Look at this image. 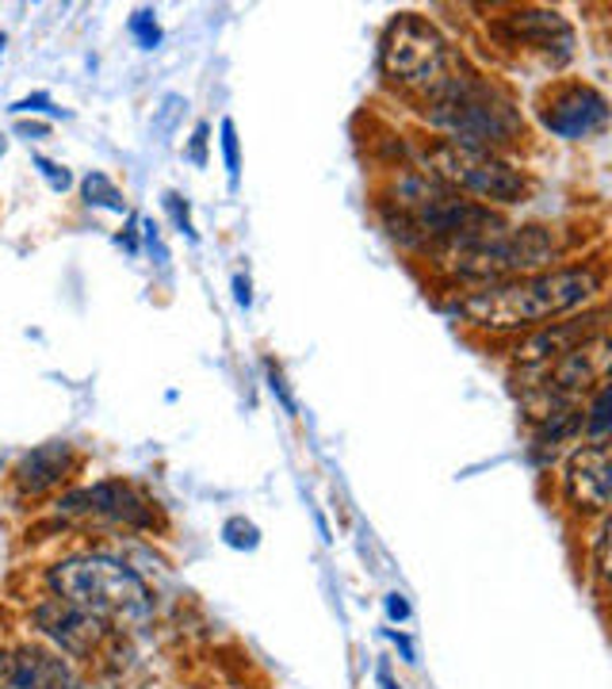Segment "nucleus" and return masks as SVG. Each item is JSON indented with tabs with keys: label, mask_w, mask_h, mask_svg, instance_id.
Returning <instances> with one entry per match:
<instances>
[{
	"label": "nucleus",
	"mask_w": 612,
	"mask_h": 689,
	"mask_svg": "<svg viewBox=\"0 0 612 689\" xmlns=\"http://www.w3.org/2000/svg\"><path fill=\"white\" fill-rule=\"evenodd\" d=\"M605 291L601 264H563L502 283H482L455 303L463 318L482 333H529L574 310H590Z\"/></svg>",
	"instance_id": "obj_1"
},
{
	"label": "nucleus",
	"mask_w": 612,
	"mask_h": 689,
	"mask_svg": "<svg viewBox=\"0 0 612 689\" xmlns=\"http://www.w3.org/2000/svg\"><path fill=\"white\" fill-rule=\"evenodd\" d=\"M379 214L391 238L418 253H437L463 238H479L490 230L505 227V219L494 207H482L468 196L452 192L437 177H429L418 166H402L387 177L379 192Z\"/></svg>",
	"instance_id": "obj_2"
},
{
	"label": "nucleus",
	"mask_w": 612,
	"mask_h": 689,
	"mask_svg": "<svg viewBox=\"0 0 612 689\" xmlns=\"http://www.w3.org/2000/svg\"><path fill=\"white\" fill-rule=\"evenodd\" d=\"M421 111H425V123L444 142L468 146V150L502 153L524 142V116L516 100L502 84H494L490 77L468 66L448 77L441 89L421 103Z\"/></svg>",
	"instance_id": "obj_3"
},
{
	"label": "nucleus",
	"mask_w": 612,
	"mask_h": 689,
	"mask_svg": "<svg viewBox=\"0 0 612 689\" xmlns=\"http://www.w3.org/2000/svg\"><path fill=\"white\" fill-rule=\"evenodd\" d=\"M50 593L84 617L108 625L111 632L142 628L153 620V593L123 559L111 556H73L50 567Z\"/></svg>",
	"instance_id": "obj_4"
},
{
	"label": "nucleus",
	"mask_w": 612,
	"mask_h": 689,
	"mask_svg": "<svg viewBox=\"0 0 612 689\" xmlns=\"http://www.w3.org/2000/svg\"><path fill=\"white\" fill-rule=\"evenodd\" d=\"M559 257V241L551 227H498L490 234L463 238L452 246L429 253V261L437 269H444L452 280L463 283H502L516 280V276H532L551 269V261Z\"/></svg>",
	"instance_id": "obj_5"
},
{
	"label": "nucleus",
	"mask_w": 612,
	"mask_h": 689,
	"mask_svg": "<svg viewBox=\"0 0 612 689\" xmlns=\"http://www.w3.org/2000/svg\"><path fill=\"white\" fill-rule=\"evenodd\" d=\"M379 69L383 81L425 103L452 73L463 69V54L444 39L437 23L418 12H402L387 23L379 39Z\"/></svg>",
	"instance_id": "obj_6"
},
{
	"label": "nucleus",
	"mask_w": 612,
	"mask_h": 689,
	"mask_svg": "<svg viewBox=\"0 0 612 689\" xmlns=\"http://www.w3.org/2000/svg\"><path fill=\"white\" fill-rule=\"evenodd\" d=\"M413 166L425 169L429 177H437L441 184H448L460 196H475V203H524L532 192L529 172H521L516 166L502 158V153H482L468 150V146L444 142V138H429L418 153H413Z\"/></svg>",
	"instance_id": "obj_7"
},
{
	"label": "nucleus",
	"mask_w": 612,
	"mask_h": 689,
	"mask_svg": "<svg viewBox=\"0 0 612 689\" xmlns=\"http://www.w3.org/2000/svg\"><path fill=\"white\" fill-rule=\"evenodd\" d=\"M490 39L510 54L540 58L548 66H566L574 58V28L555 8H510L490 20Z\"/></svg>",
	"instance_id": "obj_8"
},
{
	"label": "nucleus",
	"mask_w": 612,
	"mask_h": 689,
	"mask_svg": "<svg viewBox=\"0 0 612 689\" xmlns=\"http://www.w3.org/2000/svg\"><path fill=\"white\" fill-rule=\"evenodd\" d=\"M536 116L548 134L563 138V142H585V138L605 131L609 100L605 92H598L585 81H559L540 97Z\"/></svg>",
	"instance_id": "obj_9"
},
{
	"label": "nucleus",
	"mask_w": 612,
	"mask_h": 689,
	"mask_svg": "<svg viewBox=\"0 0 612 689\" xmlns=\"http://www.w3.org/2000/svg\"><path fill=\"white\" fill-rule=\"evenodd\" d=\"M58 513L97 517V521L127 525V529H153V525H158V513H153L150 498H146L134 482H123V479H100V482H92V487L69 490V495L58 498Z\"/></svg>",
	"instance_id": "obj_10"
},
{
	"label": "nucleus",
	"mask_w": 612,
	"mask_h": 689,
	"mask_svg": "<svg viewBox=\"0 0 612 689\" xmlns=\"http://www.w3.org/2000/svg\"><path fill=\"white\" fill-rule=\"evenodd\" d=\"M31 620L39 625V632L47 640H54L69 659H97L103 643L111 640V628L100 625V620L84 617L81 609L66 606L62 598H42L39 606L31 609Z\"/></svg>",
	"instance_id": "obj_11"
},
{
	"label": "nucleus",
	"mask_w": 612,
	"mask_h": 689,
	"mask_svg": "<svg viewBox=\"0 0 612 689\" xmlns=\"http://www.w3.org/2000/svg\"><path fill=\"white\" fill-rule=\"evenodd\" d=\"M605 318H609L605 307H598V310H582L579 318H566V322L536 326V330H529L513 344V360L524 368H544L551 360L563 357V352H571L574 344L605 333Z\"/></svg>",
	"instance_id": "obj_12"
},
{
	"label": "nucleus",
	"mask_w": 612,
	"mask_h": 689,
	"mask_svg": "<svg viewBox=\"0 0 612 689\" xmlns=\"http://www.w3.org/2000/svg\"><path fill=\"white\" fill-rule=\"evenodd\" d=\"M566 498L579 513H605L612 495V468H609V441H585L574 448L563 476Z\"/></svg>",
	"instance_id": "obj_13"
},
{
	"label": "nucleus",
	"mask_w": 612,
	"mask_h": 689,
	"mask_svg": "<svg viewBox=\"0 0 612 689\" xmlns=\"http://www.w3.org/2000/svg\"><path fill=\"white\" fill-rule=\"evenodd\" d=\"M77 471V456L73 448L62 445V441H50V445H39L34 452H28L20 460V468H16V487H20V495H50V490H58L62 482Z\"/></svg>",
	"instance_id": "obj_14"
},
{
	"label": "nucleus",
	"mask_w": 612,
	"mask_h": 689,
	"mask_svg": "<svg viewBox=\"0 0 612 689\" xmlns=\"http://www.w3.org/2000/svg\"><path fill=\"white\" fill-rule=\"evenodd\" d=\"M582 437L585 441L609 437V383H598L590 391V402H582Z\"/></svg>",
	"instance_id": "obj_15"
},
{
	"label": "nucleus",
	"mask_w": 612,
	"mask_h": 689,
	"mask_svg": "<svg viewBox=\"0 0 612 689\" xmlns=\"http://www.w3.org/2000/svg\"><path fill=\"white\" fill-rule=\"evenodd\" d=\"M84 200H89L92 207H108V211H127V200H123V192H119L116 184H111L103 172H89L84 177Z\"/></svg>",
	"instance_id": "obj_16"
},
{
	"label": "nucleus",
	"mask_w": 612,
	"mask_h": 689,
	"mask_svg": "<svg viewBox=\"0 0 612 689\" xmlns=\"http://www.w3.org/2000/svg\"><path fill=\"white\" fill-rule=\"evenodd\" d=\"M222 153H227V169H230V180L238 184V131H234V119H222Z\"/></svg>",
	"instance_id": "obj_17"
},
{
	"label": "nucleus",
	"mask_w": 612,
	"mask_h": 689,
	"mask_svg": "<svg viewBox=\"0 0 612 689\" xmlns=\"http://www.w3.org/2000/svg\"><path fill=\"white\" fill-rule=\"evenodd\" d=\"M131 31L142 39V47L150 50V47H158V39H161V31H158V23H153V12H138L134 20H131Z\"/></svg>",
	"instance_id": "obj_18"
},
{
	"label": "nucleus",
	"mask_w": 612,
	"mask_h": 689,
	"mask_svg": "<svg viewBox=\"0 0 612 689\" xmlns=\"http://www.w3.org/2000/svg\"><path fill=\"white\" fill-rule=\"evenodd\" d=\"M34 166L42 169V177L50 180V188H58V192H66L69 184H73V180H69V172L62 169V166H54V161H47V158H34Z\"/></svg>",
	"instance_id": "obj_19"
},
{
	"label": "nucleus",
	"mask_w": 612,
	"mask_h": 689,
	"mask_svg": "<svg viewBox=\"0 0 612 689\" xmlns=\"http://www.w3.org/2000/svg\"><path fill=\"white\" fill-rule=\"evenodd\" d=\"M605 545H609V525H601V532H598V545H593V571H598V579L605 582Z\"/></svg>",
	"instance_id": "obj_20"
},
{
	"label": "nucleus",
	"mask_w": 612,
	"mask_h": 689,
	"mask_svg": "<svg viewBox=\"0 0 612 689\" xmlns=\"http://www.w3.org/2000/svg\"><path fill=\"white\" fill-rule=\"evenodd\" d=\"M165 203H169V211L177 214V222H180V227H184V234H192V238H195L192 222H188V207H180V196H177V192H169V196H165Z\"/></svg>",
	"instance_id": "obj_21"
},
{
	"label": "nucleus",
	"mask_w": 612,
	"mask_h": 689,
	"mask_svg": "<svg viewBox=\"0 0 612 689\" xmlns=\"http://www.w3.org/2000/svg\"><path fill=\"white\" fill-rule=\"evenodd\" d=\"M203 146H207V127L200 123L195 127V142H192V161H200V166H203Z\"/></svg>",
	"instance_id": "obj_22"
},
{
	"label": "nucleus",
	"mask_w": 612,
	"mask_h": 689,
	"mask_svg": "<svg viewBox=\"0 0 612 689\" xmlns=\"http://www.w3.org/2000/svg\"><path fill=\"white\" fill-rule=\"evenodd\" d=\"M387 613H391V617H407V613H410V606L399 598V593H391V601H387Z\"/></svg>",
	"instance_id": "obj_23"
},
{
	"label": "nucleus",
	"mask_w": 612,
	"mask_h": 689,
	"mask_svg": "<svg viewBox=\"0 0 612 689\" xmlns=\"http://www.w3.org/2000/svg\"><path fill=\"white\" fill-rule=\"evenodd\" d=\"M238 303L249 307V280H238Z\"/></svg>",
	"instance_id": "obj_24"
},
{
	"label": "nucleus",
	"mask_w": 612,
	"mask_h": 689,
	"mask_svg": "<svg viewBox=\"0 0 612 689\" xmlns=\"http://www.w3.org/2000/svg\"><path fill=\"white\" fill-rule=\"evenodd\" d=\"M4 146H8V142H4V134H0V153H4Z\"/></svg>",
	"instance_id": "obj_25"
}]
</instances>
